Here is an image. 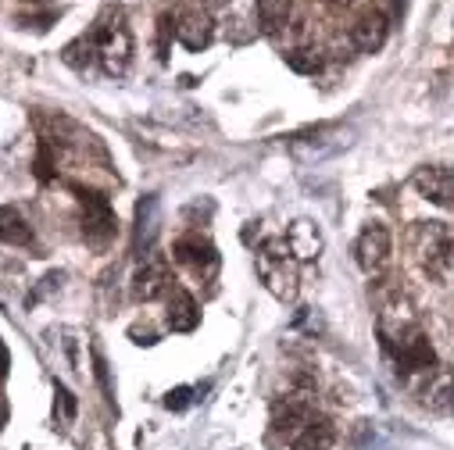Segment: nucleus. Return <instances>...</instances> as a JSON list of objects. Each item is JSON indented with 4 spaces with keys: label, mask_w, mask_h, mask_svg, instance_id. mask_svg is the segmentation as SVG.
<instances>
[{
    "label": "nucleus",
    "mask_w": 454,
    "mask_h": 450,
    "mask_svg": "<svg viewBox=\"0 0 454 450\" xmlns=\"http://www.w3.org/2000/svg\"><path fill=\"white\" fill-rule=\"evenodd\" d=\"M286 247L297 261H318L322 254V229L308 218H297L290 229H286Z\"/></svg>",
    "instance_id": "10"
},
{
    "label": "nucleus",
    "mask_w": 454,
    "mask_h": 450,
    "mask_svg": "<svg viewBox=\"0 0 454 450\" xmlns=\"http://www.w3.org/2000/svg\"><path fill=\"white\" fill-rule=\"evenodd\" d=\"M290 12H294L290 0H258V4H254V15H258V22H262L265 33H279L286 26Z\"/></svg>",
    "instance_id": "17"
},
{
    "label": "nucleus",
    "mask_w": 454,
    "mask_h": 450,
    "mask_svg": "<svg viewBox=\"0 0 454 450\" xmlns=\"http://www.w3.org/2000/svg\"><path fill=\"white\" fill-rule=\"evenodd\" d=\"M61 61H65V65H72L75 72H86L93 61H100V58H97V40H93V33H90V36L72 40V43L61 50Z\"/></svg>",
    "instance_id": "18"
},
{
    "label": "nucleus",
    "mask_w": 454,
    "mask_h": 450,
    "mask_svg": "<svg viewBox=\"0 0 454 450\" xmlns=\"http://www.w3.org/2000/svg\"><path fill=\"white\" fill-rule=\"evenodd\" d=\"M129 336H133V344H140V347L158 344V332H154L151 325H133V329H129Z\"/></svg>",
    "instance_id": "25"
},
{
    "label": "nucleus",
    "mask_w": 454,
    "mask_h": 450,
    "mask_svg": "<svg viewBox=\"0 0 454 450\" xmlns=\"http://www.w3.org/2000/svg\"><path fill=\"white\" fill-rule=\"evenodd\" d=\"M172 290V275H168V261L165 258H144V265L133 275V297L137 300H158L161 293Z\"/></svg>",
    "instance_id": "8"
},
{
    "label": "nucleus",
    "mask_w": 454,
    "mask_h": 450,
    "mask_svg": "<svg viewBox=\"0 0 454 450\" xmlns=\"http://www.w3.org/2000/svg\"><path fill=\"white\" fill-rule=\"evenodd\" d=\"M408 251L422 265V272L436 279L454 275V233L443 221H415L408 233Z\"/></svg>",
    "instance_id": "1"
},
{
    "label": "nucleus",
    "mask_w": 454,
    "mask_h": 450,
    "mask_svg": "<svg viewBox=\"0 0 454 450\" xmlns=\"http://www.w3.org/2000/svg\"><path fill=\"white\" fill-rule=\"evenodd\" d=\"M411 186L422 200L436 204V207H454V168L447 165H422L411 175Z\"/></svg>",
    "instance_id": "7"
},
{
    "label": "nucleus",
    "mask_w": 454,
    "mask_h": 450,
    "mask_svg": "<svg viewBox=\"0 0 454 450\" xmlns=\"http://www.w3.org/2000/svg\"><path fill=\"white\" fill-rule=\"evenodd\" d=\"M390 254H394V237H390V229H387L383 221H369L365 229H362V237H358V244H355V261H358V268L369 272V275H380V272L390 265Z\"/></svg>",
    "instance_id": "5"
},
{
    "label": "nucleus",
    "mask_w": 454,
    "mask_h": 450,
    "mask_svg": "<svg viewBox=\"0 0 454 450\" xmlns=\"http://www.w3.org/2000/svg\"><path fill=\"white\" fill-rule=\"evenodd\" d=\"M176 40H179L186 50L200 54V50L211 47V40H215V26H211L207 15H200V12H186V15H179V22H176Z\"/></svg>",
    "instance_id": "11"
},
{
    "label": "nucleus",
    "mask_w": 454,
    "mask_h": 450,
    "mask_svg": "<svg viewBox=\"0 0 454 450\" xmlns=\"http://www.w3.org/2000/svg\"><path fill=\"white\" fill-rule=\"evenodd\" d=\"M0 244H12V247H29L33 244V225L22 218V211L0 207Z\"/></svg>",
    "instance_id": "16"
},
{
    "label": "nucleus",
    "mask_w": 454,
    "mask_h": 450,
    "mask_svg": "<svg viewBox=\"0 0 454 450\" xmlns=\"http://www.w3.org/2000/svg\"><path fill=\"white\" fill-rule=\"evenodd\" d=\"M333 443H336V425L329 422V418H311L297 436H294V443H290V450H333Z\"/></svg>",
    "instance_id": "15"
},
{
    "label": "nucleus",
    "mask_w": 454,
    "mask_h": 450,
    "mask_svg": "<svg viewBox=\"0 0 454 450\" xmlns=\"http://www.w3.org/2000/svg\"><path fill=\"white\" fill-rule=\"evenodd\" d=\"M54 422L61 425V429H68L72 422H75V397H72V390L68 386H54Z\"/></svg>",
    "instance_id": "20"
},
{
    "label": "nucleus",
    "mask_w": 454,
    "mask_h": 450,
    "mask_svg": "<svg viewBox=\"0 0 454 450\" xmlns=\"http://www.w3.org/2000/svg\"><path fill=\"white\" fill-rule=\"evenodd\" d=\"M93 376H97L104 397H107V400H115V390H111V379H107V361H104V354H100L97 347H93Z\"/></svg>",
    "instance_id": "22"
},
{
    "label": "nucleus",
    "mask_w": 454,
    "mask_h": 450,
    "mask_svg": "<svg viewBox=\"0 0 454 450\" xmlns=\"http://www.w3.org/2000/svg\"><path fill=\"white\" fill-rule=\"evenodd\" d=\"M450 351H454V336H450Z\"/></svg>",
    "instance_id": "31"
},
{
    "label": "nucleus",
    "mask_w": 454,
    "mask_h": 450,
    "mask_svg": "<svg viewBox=\"0 0 454 450\" xmlns=\"http://www.w3.org/2000/svg\"><path fill=\"white\" fill-rule=\"evenodd\" d=\"M230 4H233V0H204L207 12H222V8H230Z\"/></svg>",
    "instance_id": "27"
},
{
    "label": "nucleus",
    "mask_w": 454,
    "mask_h": 450,
    "mask_svg": "<svg viewBox=\"0 0 454 450\" xmlns=\"http://www.w3.org/2000/svg\"><path fill=\"white\" fill-rule=\"evenodd\" d=\"M4 418H8V404L0 400V429H4Z\"/></svg>",
    "instance_id": "29"
},
{
    "label": "nucleus",
    "mask_w": 454,
    "mask_h": 450,
    "mask_svg": "<svg viewBox=\"0 0 454 450\" xmlns=\"http://www.w3.org/2000/svg\"><path fill=\"white\" fill-rule=\"evenodd\" d=\"M404 8H408V0H394V15H404Z\"/></svg>",
    "instance_id": "28"
},
{
    "label": "nucleus",
    "mask_w": 454,
    "mask_h": 450,
    "mask_svg": "<svg viewBox=\"0 0 454 450\" xmlns=\"http://www.w3.org/2000/svg\"><path fill=\"white\" fill-rule=\"evenodd\" d=\"M154 237H158V197H144V200L137 204V237H133V251H137L140 258H151Z\"/></svg>",
    "instance_id": "13"
},
{
    "label": "nucleus",
    "mask_w": 454,
    "mask_h": 450,
    "mask_svg": "<svg viewBox=\"0 0 454 450\" xmlns=\"http://www.w3.org/2000/svg\"><path fill=\"white\" fill-rule=\"evenodd\" d=\"M258 279L265 283V290H269L276 300H283V304L297 300L301 279H297V258L290 254L286 237L262 244V251H258Z\"/></svg>",
    "instance_id": "2"
},
{
    "label": "nucleus",
    "mask_w": 454,
    "mask_h": 450,
    "mask_svg": "<svg viewBox=\"0 0 454 450\" xmlns=\"http://www.w3.org/2000/svg\"><path fill=\"white\" fill-rule=\"evenodd\" d=\"M190 400H193V390H190V386H176V390H168L165 407H168V411H186Z\"/></svg>",
    "instance_id": "23"
},
{
    "label": "nucleus",
    "mask_w": 454,
    "mask_h": 450,
    "mask_svg": "<svg viewBox=\"0 0 454 450\" xmlns=\"http://www.w3.org/2000/svg\"><path fill=\"white\" fill-rule=\"evenodd\" d=\"M336 4H355V0H336Z\"/></svg>",
    "instance_id": "30"
},
{
    "label": "nucleus",
    "mask_w": 454,
    "mask_h": 450,
    "mask_svg": "<svg viewBox=\"0 0 454 450\" xmlns=\"http://www.w3.org/2000/svg\"><path fill=\"white\" fill-rule=\"evenodd\" d=\"M36 175H40L43 182L54 179V144H51V140L40 144V154H36Z\"/></svg>",
    "instance_id": "21"
},
{
    "label": "nucleus",
    "mask_w": 454,
    "mask_h": 450,
    "mask_svg": "<svg viewBox=\"0 0 454 450\" xmlns=\"http://www.w3.org/2000/svg\"><path fill=\"white\" fill-rule=\"evenodd\" d=\"M283 58H286V65H290L294 72H301V75H315V72L322 68V54L311 50V47H290Z\"/></svg>",
    "instance_id": "19"
},
{
    "label": "nucleus",
    "mask_w": 454,
    "mask_h": 450,
    "mask_svg": "<svg viewBox=\"0 0 454 450\" xmlns=\"http://www.w3.org/2000/svg\"><path fill=\"white\" fill-rule=\"evenodd\" d=\"M93 40H97V58H100V65H104L107 75H126V72H129V61H133V36H129L122 15H119V19L104 15V19L97 22V29H93Z\"/></svg>",
    "instance_id": "3"
},
{
    "label": "nucleus",
    "mask_w": 454,
    "mask_h": 450,
    "mask_svg": "<svg viewBox=\"0 0 454 450\" xmlns=\"http://www.w3.org/2000/svg\"><path fill=\"white\" fill-rule=\"evenodd\" d=\"M8 369H12V354H8V347L0 344V383L8 379Z\"/></svg>",
    "instance_id": "26"
},
{
    "label": "nucleus",
    "mask_w": 454,
    "mask_h": 450,
    "mask_svg": "<svg viewBox=\"0 0 454 450\" xmlns=\"http://www.w3.org/2000/svg\"><path fill=\"white\" fill-rule=\"evenodd\" d=\"M79 193V204H82V237L90 244H107L111 237L119 233V218L111 211L107 197L104 193H93V190H82V186H72Z\"/></svg>",
    "instance_id": "4"
},
{
    "label": "nucleus",
    "mask_w": 454,
    "mask_h": 450,
    "mask_svg": "<svg viewBox=\"0 0 454 450\" xmlns=\"http://www.w3.org/2000/svg\"><path fill=\"white\" fill-rule=\"evenodd\" d=\"M172 258H176L179 265H186L193 275H200V279H211V275L218 272V251H215V244H211L207 237H200V233L179 237L176 247H172Z\"/></svg>",
    "instance_id": "6"
},
{
    "label": "nucleus",
    "mask_w": 454,
    "mask_h": 450,
    "mask_svg": "<svg viewBox=\"0 0 454 450\" xmlns=\"http://www.w3.org/2000/svg\"><path fill=\"white\" fill-rule=\"evenodd\" d=\"M387 33H390L387 15L372 12V15H365V19H362V22L351 29V40H355V47H358L362 54H376V50L387 43Z\"/></svg>",
    "instance_id": "14"
},
{
    "label": "nucleus",
    "mask_w": 454,
    "mask_h": 450,
    "mask_svg": "<svg viewBox=\"0 0 454 450\" xmlns=\"http://www.w3.org/2000/svg\"><path fill=\"white\" fill-rule=\"evenodd\" d=\"M161 29H158V54L161 58H168V36L176 33V22H172V15H161V22H158Z\"/></svg>",
    "instance_id": "24"
},
{
    "label": "nucleus",
    "mask_w": 454,
    "mask_h": 450,
    "mask_svg": "<svg viewBox=\"0 0 454 450\" xmlns=\"http://www.w3.org/2000/svg\"><path fill=\"white\" fill-rule=\"evenodd\" d=\"M200 322V307L193 300V293H186L183 286H172L168 290V314H165V325L172 332H193Z\"/></svg>",
    "instance_id": "12"
},
{
    "label": "nucleus",
    "mask_w": 454,
    "mask_h": 450,
    "mask_svg": "<svg viewBox=\"0 0 454 450\" xmlns=\"http://www.w3.org/2000/svg\"><path fill=\"white\" fill-rule=\"evenodd\" d=\"M422 407L433 415H450L454 411V369H440L422 383Z\"/></svg>",
    "instance_id": "9"
}]
</instances>
